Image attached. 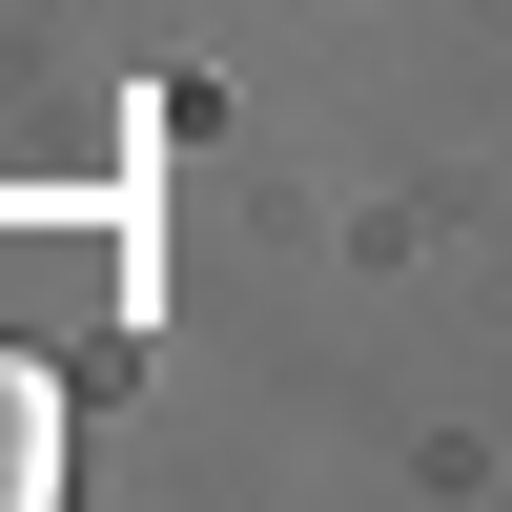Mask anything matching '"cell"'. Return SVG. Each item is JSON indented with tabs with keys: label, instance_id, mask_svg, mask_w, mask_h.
Segmentation results:
<instances>
[{
	"label": "cell",
	"instance_id": "obj_1",
	"mask_svg": "<svg viewBox=\"0 0 512 512\" xmlns=\"http://www.w3.org/2000/svg\"><path fill=\"white\" fill-rule=\"evenodd\" d=\"M41 492H62V369L0 349V512H41Z\"/></svg>",
	"mask_w": 512,
	"mask_h": 512
}]
</instances>
